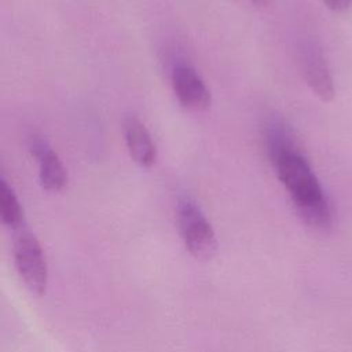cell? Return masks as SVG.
I'll return each mask as SVG.
<instances>
[{
  "label": "cell",
  "instance_id": "cell-1",
  "mask_svg": "<svg viewBox=\"0 0 352 352\" xmlns=\"http://www.w3.org/2000/svg\"><path fill=\"white\" fill-rule=\"evenodd\" d=\"M270 158L278 179L290 194L300 217L311 227L327 228L331 224V210L307 160L293 148Z\"/></svg>",
  "mask_w": 352,
  "mask_h": 352
},
{
  "label": "cell",
  "instance_id": "cell-2",
  "mask_svg": "<svg viewBox=\"0 0 352 352\" xmlns=\"http://www.w3.org/2000/svg\"><path fill=\"white\" fill-rule=\"evenodd\" d=\"M177 223L188 252L199 258H210L217 249L216 234L199 206L188 198L177 204Z\"/></svg>",
  "mask_w": 352,
  "mask_h": 352
},
{
  "label": "cell",
  "instance_id": "cell-3",
  "mask_svg": "<svg viewBox=\"0 0 352 352\" xmlns=\"http://www.w3.org/2000/svg\"><path fill=\"white\" fill-rule=\"evenodd\" d=\"M14 260L16 271L26 287L40 296L47 287V263L37 238L30 232L18 236L14 245Z\"/></svg>",
  "mask_w": 352,
  "mask_h": 352
},
{
  "label": "cell",
  "instance_id": "cell-4",
  "mask_svg": "<svg viewBox=\"0 0 352 352\" xmlns=\"http://www.w3.org/2000/svg\"><path fill=\"white\" fill-rule=\"evenodd\" d=\"M172 85L177 100L184 109L202 111L212 103V96L206 84L191 66H176L172 73Z\"/></svg>",
  "mask_w": 352,
  "mask_h": 352
},
{
  "label": "cell",
  "instance_id": "cell-5",
  "mask_svg": "<svg viewBox=\"0 0 352 352\" xmlns=\"http://www.w3.org/2000/svg\"><path fill=\"white\" fill-rule=\"evenodd\" d=\"M124 136L129 157L142 168H151L157 160L155 144L144 124L135 116L124 120Z\"/></svg>",
  "mask_w": 352,
  "mask_h": 352
},
{
  "label": "cell",
  "instance_id": "cell-6",
  "mask_svg": "<svg viewBox=\"0 0 352 352\" xmlns=\"http://www.w3.org/2000/svg\"><path fill=\"white\" fill-rule=\"evenodd\" d=\"M302 70L311 91L322 102H331L336 91L330 69L322 54L316 50H305L302 54Z\"/></svg>",
  "mask_w": 352,
  "mask_h": 352
},
{
  "label": "cell",
  "instance_id": "cell-7",
  "mask_svg": "<svg viewBox=\"0 0 352 352\" xmlns=\"http://www.w3.org/2000/svg\"><path fill=\"white\" fill-rule=\"evenodd\" d=\"M40 184L50 192L62 191L67 183V172L58 154L48 147L38 158Z\"/></svg>",
  "mask_w": 352,
  "mask_h": 352
},
{
  "label": "cell",
  "instance_id": "cell-8",
  "mask_svg": "<svg viewBox=\"0 0 352 352\" xmlns=\"http://www.w3.org/2000/svg\"><path fill=\"white\" fill-rule=\"evenodd\" d=\"M0 213L1 221L7 227L15 228L22 223L23 213L19 201L14 190L8 186V183L4 179L0 180Z\"/></svg>",
  "mask_w": 352,
  "mask_h": 352
},
{
  "label": "cell",
  "instance_id": "cell-9",
  "mask_svg": "<svg viewBox=\"0 0 352 352\" xmlns=\"http://www.w3.org/2000/svg\"><path fill=\"white\" fill-rule=\"evenodd\" d=\"M323 3L334 12H344L352 6V0H323Z\"/></svg>",
  "mask_w": 352,
  "mask_h": 352
},
{
  "label": "cell",
  "instance_id": "cell-10",
  "mask_svg": "<svg viewBox=\"0 0 352 352\" xmlns=\"http://www.w3.org/2000/svg\"><path fill=\"white\" fill-rule=\"evenodd\" d=\"M254 6H257V7H265V6H268V3H270V0H250Z\"/></svg>",
  "mask_w": 352,
  "mask_h": 352
}]
</instances>
